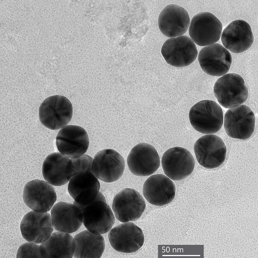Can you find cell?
Wrapping results in <instances>:
<instances>
[{"label": "cell", "mask_w": 258, "mask_h": 258, "mask_svg": "<svg viewBox=\"0 0 258 258\" xmlns=\"http://www.w3.org/2000/svg\"><path fill=\"white\" fill-rule=\"evenodd\" d=\"M189 118L192 126L196 131L204 134H212L221 128L223 112L215 101L203 100L191 107Z\"/></svg>", "instance_id": "2"}, {"label": "cell", "mask_w": 258, "mask_h": 258, "mask_svg": "<svg viewBox=\"0 0 258 258\" xmlns=\"http://www.w3.org/2000/svg\"><path fill=\"white\" fill-rule=\"evenodd\" d=\"M23 199L25 204L32 211L46 212L53 206L57 195L54 188L49 182L35 179L25 184Z\"/></svg>", "instance_id": "13"}, {"label": "cell", "mask_w": 258, "mask_h": 258, "mask_svg": "<svg viewBox=\"0 0 258 258\" xmlns=\"http://www.w3.org/2000/svg\"><path fill=\"white\" fill-rule=\"evenodd\" d=\"M146 208L144 199L135 189L126 188L114 197L112 209L118 220L124 223L138 220Z\"/></svg>", "instance_id": "10"}, {"label": "cell", "mask_w": 258, "mask_h": 258, "mask_svg": "<svg viewBox=\"0 0 258 258\" xmlns=\"http://www.w3.org/2000/svg\"><path fill=\"white\" fill-rule=\"evenodd\" d=\"M50 213L54 228L60 232L73 233L83 223L82 211L74 203L59 202L53 205Z\"/></svg>", "instance_id": "22"}, {"label": "cell", "mask_w": 258, "mask_h": 258, "mask_svg": "<svg viewBox=\"0 0 258 258\" xmlns=\"http://www.w3.org/2000/svg\"><path fill=\"white\" fill-rule=\"evenodd\" d=\"M73 116V106L65 96L55 95L46 98L39 109V120L46 127L53 130L67 125Z\"/></svg>", "instance_id": "4"}, {"label": "cell", "mask_w": 258, "mask_h": 258, "mask_svg": "<svg viewBox=\"0 0 258 258\" xmlns=\"http://www.w3.org/2000/svg\"><path fill=\"white\" fill-rule=\"evenodd\" d=\"M53 225L51 216L48 212L32 211L27 213L20 223L22 237L28 242L37 244L46 241L52 233Z\"/></svg>", "instance_id": "17"}, {"label": "cell", "mask_w": 258, "mask_h": 258, "mask_svg": "<svg viewBox=\"0 0 258 258\" xmlns=\"http://www.w3.org/2000/svg\"><path fill=\"white\" fill-rule=\"evenodd\" d=\"M190 23L187 11L176 4L166 6L160 12L158 25L160 31L165 36L174 38L183 35Z\"/></svg>", "instance_id": "18"}, {"label": "cell", "mask_w": 258, "mask_h": 258, "mask_svg": "<svg viewBox=\"0 0 258 258\" xmlns=\"http://www.w3.org/2000/svg\"><path fill=\"white\" fill-rule=\"evenodd\" d=\"M198 61L207 74L220 76L229 71L232 57L229 51L221 44L214 43L203 47L199 52Z\"/></svg>", "instance_id": "16"}, {"label": "cell", "mask_w": 258, "mask_h": 258, "mask_svg": "<svg viewBox=\"0 0 258 258\" xmlns=\"http://www.w3.org/2000/svg\"><path fill=\"white\" fill-rule=\"evenodd\" d=\"M223 26L212 14L200 12L194 15L190 23L189 34L191 39L199 46H207L220 38Z\"/></svg>", "instance_id": "5"}, {"label": "cell", "mask_w": 258, "mask_h": 258, "mask_svg": "<svg viewBox=\"0 0 258 258\" xmlns=\"http://www.w3.org/2000/svg\"><path fill=\"white\" fill-rule=\"evenodd\" d=\"M255 120L252 110L248 106L241 105L227 111L224 117V127L229 137L245 140L253 134Z\"/></svg>", "instance_id": "9"}, {"label": "cell", "mask_w": 258, "mask_h": 258, "mask_svg": "<svg viewBox=\"0 0 258 258\" xmlns=\"http://www.w3.org/2000/svg\"><path fill=\"white\" fill-rule=\"evenodd\" d=\"M194 150L199 164L207 169L215 168L222 165L227 153L224 142L214 134L199 138L195 143Z\"/></svg>", "instance_id": "7"}, {"label": "cell", "mask_w": 258, "mask_h": 258, "mask_svg": "<svg viewBox=\"0 0 258 258\" xmlns=\"http://www.w3.org/2000/svg\"><path fill=\"white\" fill-rule=\"evenodd\" d=\"M73 203L81 210L83 223L91 232L105 234L112 228L115 221L114 213L100 191L95 199L87 205L80 204L75 200Z\"/></svg>", "instance_id": "1"}, {"label": "cell", "mask_w": 258, "mask_h": 258, "mask_svg": "<svg viewBox=\"0 0 258 258\" xmlns=\"http://www.w3.org/2000/svg\"><path fill=\"white\" fill-rule=\"evenodd\" d=\"M161 53L166 62L175 67L189 65L198 54L195 43L186 35L167 40L162 46Z\"/></svg>", "instance_id": "6"}, {"label": "cell", "mask_w": 258, "mask_h": 258, "mask_svg": "<svg viewBox=\"0 0 258 258\" xmlns=\"http://www.w3.org/2000/svg\"><path fill=\"white\" fill-rule=\"evenodd\" d=\"M76 243L74 257L76 258H100L105 248L104 237L100 233L84 230L74 237Z\"/></svg>", "instance_id": "24"}, {"label": "cell", "mask_w": 258, "mask_h": 258, "mask_svg": "<svg viewBox=\"0 0 258 258\" xmlns=\"http://www.w3.org/2000/svg\"><path fill=\"white\" fill-rule=\"evenodd\" d=\"M100 187L98 179L93 172L81 171L72 176L69 182L68 191L75 201L87 205L95 199Z\"/></svg>", "instance_id": "21"}, {"label": "cell", "mask_w": 258, "mask_h": 258, "mask_svg": "<svg viewBox=\"0 0 258 258\" xmlns=\"http://www.w3.org/2000/svg\"><path fill=\"white\" fill-rule=\"evenodd\" d=\"M76 243L69 233L57 231L40 244V251L45 258H72L74 255Z\"/></svg>", "instance_id": "23"}, {"label": "cell", "mask_w": 258, "mask_h": 258, "mask_svg": "<svg viewBox=\"0 0 258 258\" xmlns=\"http://www.w3.org/2000/svg\"><path fill=\"white\" fill-rule=\"evenodd\" d=\"M165 175L172 180H182L193 172L195 165L194 158L186 149L174 147L167 150L161 159Z\"/></svg>", "instance_id": "11"}, {"label": "cell", "mask_w": 258, "mask_h": 258, "mask_svg": "<svg viewBox=\"0 0 258 258\" xmlns=\"http://www.w3.org/2000/svg\"><path fill=\"white\" fill-rule=\"evenodd\" d=\"M213 92L219 104L226 108L242 105L248 97V91L243 78L236 73L226 74L215 82Z\"/></svg>", "instance_id": "3"}, {"label": "cell", "mask_w": 258, "mask_h": 258, "mask_svg": "<svg viewBox=\"0 0 258 258\" xmlns=\"http://www.w3.org/2000/svg\"><path fill=\"white\" fill-rule=\"evenodd\" d=\"M221 41L225 48L234 53L246 51L254 41L250 25L243 20L233 21L223 30Z\"/></svg>", "instance_id": "20"}, {"label": "cell", "mask_w": 258, "mask_h": 258, "mask_svg": "<svg viewBox=\"0 0 258 258\" xmlns=\"http://www.w3.org/2000/svg\"><path fill=\"white\" fill-rule=\"evenodd\" d=\"M125 168L123 157L116 151L106 149L97 152L92 161V171L99 179L112 182L122 175Z\"/></svg>", "instance_id": "15"}, {"label": "cell", "mask_w": 258, "mask_h": 258, "mask_svg": "<svg viewBox=\"0 0 258 258\" xmlns=\"http://www.w3.org/2000/svg\"><path fill=\"white\" fill-rule=\"evenodd\" d=\"M56 144L61 154L70 159L76 158L84 154L88 150L89 136L84 128L67 125L58 132Z\"/></svg>", "instance_id": "8"}, {"label": "cell", "mask_w": 258, "mask_h": 258, "mask_svg": "<svg viewBox=\"0 0 258 258\" xmlns=\"http://www.w3.org/2000/svg\"><path fill=\"white\" fill-rule=\"evenodd\" d=\"M93 159L92 157L87 154H83L76 158L70 159L66 168V175L69 182L76 173L81 171L93 172Z\"/></svg>", "instance_id": "26"}, {"label": "cell", "mask_w": 258, "mask_h": 258, "mask_svg": "<svg viewBox=\"0 0 258 258\" xmlns=\"http://www.w3.org/2000/svg\"><path fill=\"white\" fill-rule=\"evenodd\" d=\"M108 238L112 248L123 253L136 252L144 242L142 230L131 222L122 223L112 228L109 231Z\"/></svg>", "instance_id": "12"}, {"label": "cell", "mask_w": 258, "mask_h": 258, "mask_svg": "<svg viewBox=\"0 0 258 258\" xmlns=\"http://www.w3.org/2000/svg\"><path fill=\"white\" fill-rule=\"evenodd\" d=\"M70 158L54 152L48 154L42 166V174L44 180L52 185L60 186L67 183L66 168Z\"/></svg>", "instance_id": "25"}, {"label": "cell", "mask_w": 258, "mask_h": 258, "mask_svg": "<svg viewBox=\"0 0 258 258\" xmlns=\"http://www.w3.org/2000/svg\"><path fill=\"white\" fill-rule=\"evenodd\" d=\"M16 258H43L40 251V245L29 242L22 244L17 250Z\"/></svg>", "instance_id": "27"}, {"label": "cell", "mask_w": 258, "mask_h": 258, "mask_svg": "<svg viewBox=\"0 0 258 258\" xmlns=\"http://www.w3.org/2000/svg\"><path fill=\"white\" fill-rule=\"evenodd\" d=\"M142 193L150 204L162 206L174 199L176 187L172 181L167 176L157 174L150 176L143 185Z\"/></svg>", "instance_id": "19"}, {"label": "cell", "mask_w": 258, "mask_h": 258, "mask_svg": "<svg viewBox=\"0 0 258 258\" xmlns=\"http://www.w3.org/2000/svg\"><path fill=\"white\" fill-rule=\"evenodd\" d=\"M129 169L134 175L148 176L153 174L160 165L156 149L147 143H139L130 152L127 158Z\"/></svg>", "instance_id": "14"}]
</instances>
